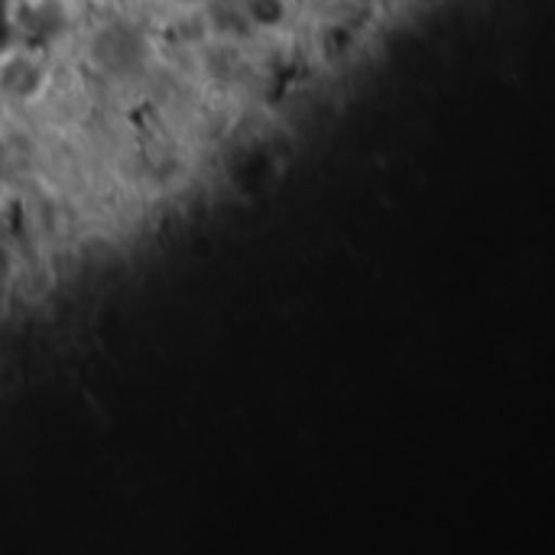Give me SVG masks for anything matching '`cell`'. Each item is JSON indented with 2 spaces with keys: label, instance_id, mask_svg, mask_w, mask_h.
<instances>
[]
</instances>
